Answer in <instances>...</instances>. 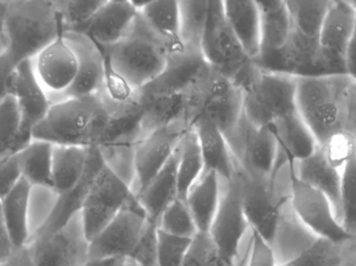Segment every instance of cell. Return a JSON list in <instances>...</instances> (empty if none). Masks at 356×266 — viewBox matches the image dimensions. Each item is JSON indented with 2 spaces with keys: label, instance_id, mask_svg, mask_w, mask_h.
<instances>
[{
  "label": "cell",
  "instance_id": "obj_16",
  "mask_svg": "<svg viewBox=\"0 0 356 266\" xmlns=\"http://www.w3.org/2000/svg\"><path fill=\"white\" fill-rule=\"evenodd\" d=\"M150 220L143 206L129 207L90 242V260L129 259Z\"/></svg>",
  "mask_w": 356,
  "mask_h": 266
},
{
  "label": "cell",
  "instance_id": "obj_53",
  "mask_svg": "<svg viewBox=\"0 0 356 266\" xmlns=\"http://www.w3.org/2000/svg\"><path fill=\"white\" fill-rule=\"evenodd\" d=\"M249 249H250V244H249V248H248L247 252H245V257H243V259L241 260V262H240L239 265H237V264H236L235 266H247L248 257H249Z\"/></svg>",
  "mask_w": 356,
  "mask_h": 266
},
{
  "label": "cell",
  "instance_id": "obj_37",
  "mask_svg": "<svg viewBox=\"0 0 356 266\" xmlns=\"http://www.w3.org/2000/svg\"><path fill=\"white\" fill-rule=\"evenodd\" d=\"M332 0H286L292 29L306 38L320 41L321 29Z\"/></svg>",
  "mask_w": 356,
  "mask_h": 266
},
{
  "label": "cell",
  "instance_id": "obj_48",
  "mask_svg": "<svg viewBox=\"0 0 356 266\" xmlns=\"http://www.w3.org/2000/svg\"><path fill=\"white\" fill-rule=\"evenodd\" d=\"M0 266H36L33 263L29 246L13 250V253Z\"/></svg>",
  "mask_w": 356,
  "mask_h": 266
},
{
  "label": "cell",
  "instance_id": "obj_55",
  "mask_svg": "<svg viewBox=\"0 0 356 266\" xmlns=\"http://www.w3.org/2000/svg\"><path fill=\"white\" fill-rule=\"evenodd\" d=\"M342 266H356V256L355 257L351 258V259L348 261V263H342Z\"/></svg>",
  "mask_w": 356,
  "mask_h": 266
},
{
  "label": "cell",
  "instance_id": "obj_50",
  "mask_svg": "<svg viewBox=\"0 0 356 266\" xmlns=\"http://www.w3.org/2000/svg\"><path fill=\"white\" fill-rule=\"evenodd\" d=\"M121 261L120 259L90 260L83 266H118Z\"/></svg>",
  "mask_w": 356,
  "mask_h": 266
},
{
  "label": "cell",
  "instance_id": "obj_9",
  "mask_svg": "<svg viewBox=\"0 0 356 266\" xmlns=\"http://www.w3.org/2000/svg\"><path fill=\"white\" fill-rule=\"evenodd\" d=\"M202 54L216 74L234 81L240 88L254 68V62L248 56L226 21L221 0H210Z\"/></svg>",
  "mask_w": 356,
  "mask_h": 266
},
{
  "label": "cell",
  "instance_id": "obj_32",
  "mask_svg": "<svg viewBox=\"0 0 356 266\" xmlns=\"http://www.w3.org/2000/svg\"><path fill=\"white\" fill-rule=\"evenodd\" d=\"M139 15L153 33L166 43L170 54L186 51L180 37L179 1L151 0Z\"/></svg>",
  "mask_w": 356,
  "mask_h": 266
},
{
  "label": "cell",
  "instance_id": "obj_21",
  "mask_svg": "<svg viewBox=\"0 0 356 266\" xmlns=\"http://www.w3.org/2000/svg\"><path fill=\"white\" fill-rule=\"evenodd\" d=\"M243 88L234 81L216 74L200 116L211 121L227 141L243 118Z\"/></svg>",
  "mask_w": 356,
  "mask_h": 266
},
{
  "label": "cell",
  "instance_id": "obj_54",
  "mask_svg": "<svg viewBox=\"0 0 356 266\" xmlns=\"http://www.w3.org/2000/svg\"><path fill=\"white\" fill-rule=\"evenodd\" d=\"M118 266H138L137 264L134 263L131 260L124 259L122 260L121 263Z\"/></svg>",
  "mask_w": 356,
  "mask_h": 266
},
{
  "label": "cell",
  "instance_id": "obj_23",
  "mask_svg": "<svg viewBox=\"0 0 356 266\" xmlns=\"http://www.w3.org/2000/svg\"><path fill=\"white\" fill-rule=\"evenodd\" d=\"M138 15L131 0H106L82 33L102 51L108 50L127 36Z\"/></svg>",
  "mask_w": 356,
  "mask_h": 266
},
{
  "label": "cell",
  "instance_id": "obj_29",
  "mask_svg": "<svg viewBox=\"0 0 356 266\" xmlns=\"http://www.w3.org/2000/svg\"><path fill=\"white\" fill-rule=\"evenodd\" d=\"M33 186L22 178L13 192L1 201L3 219L15 249L26 247L31 242V198Z\"/></svg>",
  "mask_w": 356,
  "mask_h": 266
},
{
  "label": "cell",
  "instance_id": "obj_46",
  "mask_svg": "<svg viewBox=\"0 0 356 266\" xmlns=\"http://www.w3.org/2000/svg\"><path fill=\"white\" fill-rule=\"evenodd\" d=\"M17 66L7 51L0 55V102L13 95V78Z\"/></svg>",
  "mask_w": 356,
  "mask_h": 266
},
{
  "label": "cell",
  "instance_id": "obj_31",
  "mask_svg": "<svg viewBox=\"0 0 356 266\" xmlns=\"http://www.w3.org/2000/svg\"><path fill=\"white\" fill-rule=\"evenodd\" d=\"M90 148L53 145L52 189L58 195L72 191L83 178Z\"/></svg>",
  "mask_w": 356,
  "mask_h": 266
},
{
  "label": "cell",
  "instance_id": "obj_43",
  "mask_svg": "<svg viewBox=\"0 0 356 266\" xmlns=\"http://www.w3.org/2000/svg\"><path fill=\"white\" fill-rule=\"evenodd\" d=\"M321 147L330 164L342 171L356 155V136L349 133L336 134Z\"/></svg>",
  "mask_w": 356,
  "mask_h": 266
},
{
  "label": "cell",
  "instance_id": "obj_4",
  "mask_svg": "<svg viewBox=\"0 0 356 266\" xmlns=\"http://www.w3.org/2000/svg\"><path fill=\"white\" fill-rule=\"evenodd\" d=\"M102 52L107 66L135 93L164 72L170 56L166 43L153 33L140 15L123 40Z\"/></svg>",
  "mask_w": 356,
  "mask_h": 266
},
{
  "label": "cell",
  "instance_id": "obj_45",
  "mask_svg": "<svg viewBox=\"0 0 356 266\" xmlns=\"http://www.w3.org/2000/svg\"><path fill=\"white\" fill-rule=\"evenodd\" d=\"M23 178L19 153L9 155L0 162V202L13 192Z\"/></svg>",
  "mask_w": 356,
  "mask_h": 266
},
{
  "label": "cell",
  "instance_id": "obj_26",
  "mask_svg": "<svg viewBox=\"0 0 356 266\" xmlns=\"http://www.w3.org/2000/svg\"><path fill=\"white\" fill-rule=\"evenodd\" d=\"M180 145L177 148L166 166L157 173L137 198L147 218L159 226V221L167 207L178 198V162Z\"/></svg>",
  "mask_w": 356,
  "mask_h": 266
},
{
  "label": "cell",
  "instance_id": "obj_3",
  "mask_svg": "<svg viewBox=\"0 0 356 266\" xmlns=\"http://www.w3.org/2000/svg\"><path fill=\"white\" fill-rule=\"evenodd\" d=\"M109 112L106 91L100 95L52 102L48 114L33 130L31 139L52 145L96 148Z\"/></svg>",
  "mask_w": 356,
  "mask_h": 266
},
{
  "label": "cell",
  "instance_id": "obj_14",
  "mask_svg": "<svg viewBox=\"0 0 356 266\" xmlns=\"http://www.w3.org/2000/svg\"><path fill=\"white\" fill-rule=\"evenodd\" d=\"M355 23L356 10L351 1L332 0L318 41L321 75L346 74V52Z\"/></svg>",
  "mask_w": 356,
  "mask_h": 266
},
{
  "label": "cell",
  "instance_id": "obj_41",
  "mask_svg": "<svg viewBox=\"0 0 356 266\" xmlns=\"http://www.w3.org/2000/svg\"><path fill=\"white\" fill-rule=\"evenodd\" d=\"M340 221L356 237V155L342 169Z\"/></svg>",
  "mask_w": 356,
  "mask_h": 266
},
{
  "label": "cell",
  "instance_id": "obj_38",
  "mask_svg": "<svg viewBox=\"0 0 356 266\" xmlns=\"http://www.w3.org/2000/svg\"><path fill=\"white\" fill-rule=\"evenodd\" d=\"M106 0H64L54 1L63 31L82 33Z\"/></svg>",
  "mask_w": 356,
  "mask_h": 266
},
{
  "label": "cell",
  "instance_id": "obj_20",
  "mask_svg": "<svg viewBox=\"0 0 356 266\" xmlns=\"http://www.w3.org/2000/svg\"><path fill=\"white\" fill-rule=\"evenodd\" d=\"M13 96L17 100L22 119V141L29 145L33 130L42 121L51 107L48 93L33 72L31 60L17 67L13 78Z\"/></svg>",
  "mask_w": 356,
  "mask_h": 266
},
{
  "label": "cell",
  "instance_id": "obj_11",
  "mask_svg": "<svg viewBox=\"0 0 356 266\" xmlns=\"http://www.w3.org/2000/svg\"><path fill=\"white\" fill-rule=\"evenodd\" d=\"M141 206L133 189L104 165L82 205L81 219L88 242L98 235L122 210Z\"/></svg>",
  "mask_w": 356,
  "mask_h": 266
},
{
  "label": "cell",
  "instance_id": "obj_42",
  "mask_svg": "<svg viewBox=\"0 0 356 266\" xmlns=\"http://www.w3.org/2000/svg\"><path fill=\"white\" fill-rule=\"evenodd\" d=\"M191 242L157 228V266H183Z\"/></svg>",
  "mask_w": 356,
  "mask_h": 266
},
{
  "label": "cell",
  "instance_id": "obj_8",
  "mask_svg": "<svg viewBox=\"0 0 356 266\" xmlns=\"http://www.w3.org/2000/svg\"><path fill=\"white\" fill-rule=\"evenodd\" d=\"M284 166L270 178H255L245 173L234 159L233 171L239 183L250 228L271 246L278 235L283 210L290 203V193L281 194L278 188L279 177Z\"/></svg>",
  "mask_w": 356,
  "mask_h": 266
},
{
  "label": "cell",
  "instance_id": "obj_18",
  "mask_svg": "<svg viewBox=\"0 0 356 266\" xmlns=\"http://www.w3.org/2000/svg\"><path fill=\"white\" fill-rule=\"evenodd\" d=\"M63 36L78 57V74L72 86L51 104L67 98L90 97L104 93L107 72L105 54L102 49L83 33L63 31Z\"/></svg>",
  "mask_w": 356,
  "mask_h": 266
},
{
  "label": "cell",
  "instance_id": "obj_7",
  "mask_svg": "<svg viewBox=\"0 0 356 266\" xmlns=\"http://www.w3.org/2000/svg\"><path fill=\"white\" fill-rule=\"evenodd\" d=\"M243 90V111L247 119L259 127H271L298 111L296 77L273 72L255 64Z\"/></svg>",
  "mask_w": 356,
  "mask_h": 266
},
{
  "label": "cell",
  "instance_id": "obj_52",
  "mask_svg": "<svg viewBox=\"0 0 356 266\" xmlns=\"http://www.w3.org/2000/svg\"><path fill=\"white\" fill-rule=\"evenodd\" d=\"M8 45L7 39H6L5 33H3V29H0V55L5 53L7 51Z\"/></svg>",
  "mask_w": 356,
  "mask_h": 266
},
{
  "label": "cell",
  "instance_id": "obj_39",
  "mask_svg": "<svg viewBox=\"0 0 356 266\" xmlns=\"http://www.w3.org/2000/svg\"><path fill=\"white\" fill-rule=\"evenodd\" d=\"M159 228L178 237L193 238L198 233L192 214L186 201L176 198L159 219Z\"/></svg>",
  "mask_w": 356,
  "mask_h": 266
},
{
  "label": "cell",
  "instance_id": "obj_10",
  "mask_svg": "<svg viewBox=\"0 0 356 266\" xmlns=\"http://www.w3.org/2000/svg\"><path fill=\"white\" fill-rule=\"evenodd\" d=\"M295 163L294 159H289L290 204L298 221L316 238L337 245L353 242L355 236L343 228L327 196L297 177Z\"/></svg>",
  "mask_w": 356,
  "mask_h": 266
},
{
  "label": "cell",
  "instance_id": "obj_47",
  "mask_svg": "<svg viewBox=\"0 0 356 266\" xmlns=\"http://www.w3.org/2000/svg\"><path fill=\"white\" fill-rule=\"evenodd\" d=\"M13 250L15 248H13V242L10 240L5 219H3V207L0 202V263L6 261L11 256Z\"/></svg>",
  "mask_w": 356,
  "mask_h": 266
},
{
  "label": "cell",
  "instance_id": "obj_28",
  "mask_svg": "<svg viewBox=\"0 0 356 266\" xmlns=\"http://www.w3.org/2000/svg\"><path fill=\"white\" fill-rule=\"evenodd\" d=\"M257 3L261 17L259 58L279 52L284 48L290 38L292 24L285 0H257Z\"/></svg>",
  "mask_w": 356,
  "mask_h": 266
},
{
  "label": "cell",
  "instance_id": "obj_40",
  "mask_svg": "<svg viewBox=\"0 0 356 266\" xmlns=\"http://www.w3.org/2000/svg\"><path fill=\"white\" fill-rule=\"evenodd\" d=\"M222 257L209 233L198 232L192 238L183 266H235Z\"/></svg>",
  "mask_w": 356,
  "mask_h": 266
},
{
  "label": "cell",
  "instance_id": "obj_44",
  "mask_svg": "<svg viewBox=\"0 0 356 266\" xmlns=\"http://www.w3.org/2000/svg\"><path fill=\"white\" fill-rule=\"evenodd\" d=\"M157 224L150 221L131 260L138 266H157Z\"/></svg>",
  "mask_w": 356,
  "mask_h": 266
},
{
  "label": "cell",
  "instance_id": "obj_33",
  "mask_svg": "<svg viewBox=\"0 0 356 266\" xmlns=\"http://www.w3.org/2000/svg\"><path fill=\"white\" fill-rule=\"evenodd\" d=\"M269 129L275 134L281 149L295 161L312 155L318 146L298 111L275 122Z\"/></svg>",
  "mask_w": 356,
  "mask_h": 266
},
{
  "label": "cell",
  "instance_id": "obj_27",
  "mask_svg": "<svg viewBox=\"0 0 356 266\" xmlns=\"http://www.w3.org/2000/svg\"><path fill=\"white\" fill-rule=\"evenodd\" d=\"M193 129L202 150L204 171H216L223 180H229L233 173L234 157L225 136L204 116L196 119Z\"/></svg>",
  "mask_w": 356,
  "mask_h": 266
},
{
  "label": "cell",
  "instance_id": "obj_30",
  "mask_svg": "<svg viewBox=\"0 0 356 266\" xmlns=\"http://www.w3.org/2000/svg\"><path fill=\"white\" fill-rule=\"evenodd\" d=\"M222 196V179L216 171H204L195 183L186 202L197 226L198 232L209 233Z\"/></svg>",
  "mask_w": 356,
  "mask_h": 266
},
{
  "label": "cell",
  "instance_id": "obj_35",
  "mask_svg": "<svg viewBox=\"0 0 356 266\" xmlns=\"http://www.w3.org/2000/svg\"><path fill=\"white\" fill-rule=\"evenodd\" d=\"M210 0H181L180 37L184 49L202 52V42L209 19Z\"/></svg>",
  "mask_w": 356,
  "mask_h": 266
},
{
  "label": "cell",
  "instance_id": "obj_22",
  "mask_svg": "<svg viewBox=\"0 0 356 266\" xmlns=\"http://www.w3.org/2000/svg\"><path fill=\"white\" fill-rule=\"evenodd\" d=\"M105 165L97 148H90L88 169L81 181L72 191L58 195L48 218L33 232L31 240L39 236L48 235L60 230L68 224L76 214L81 212L82 205L90 191L92 183L100 169Z\"/></svg>",
  "mask_w": 356,
  "mask_h": 266
},
{
  "label": "cell",
  "instance_id": "obj_2",
  "mask_svg": "<svg viewBox=\"0 0 356 266\" xmlns=\"http://www.w3.org/2000/svg\"><path fill=\"white\" fill-rule=\"evenodd\" d=\"M297 109L318 146L332 136H356V81L348 75L296 77Z\"/></svg>",
  "mask_w": 356,
  "mask_h": 266
},
{
  "label": "cell",
  "instance_id": "obj_12",
  "mask_svg": "<svg viewBox=\"0 0 356 266\" xmlns=\"http://www.w3.org/2000/svg\"><path fill=\"white\" fill-rule=\"evenodd\" d=\"M234 159L255 178H270L288 162L278 163V141L269 127H259L243 116L227 139Z\"/></svg>",
  "mask_w": 356,
  "mask_h": 266
},
{
  "label": "cell",
  "instance_id": "obj_5",
  "mask_svg": "<svg viewBox=\"0 0 356 266\" xmlns=\"http://www.w3.org/2000/svg\"><path fill=\"white\" fill-rule=\"evenodd\" d=\"M63 33L60 17L51 0L8 1L3 22L7 52L17 65L33 60Z\"/></svg>",
  "mask_w": 356,
  "mask_h": 266
},
{
  "label": "cell",
  "instance_id": "obj_34",
  "mask_svg": "<svg viewBox=\"0 0 356 266\" xmlns=\"http://www.w3.org/2000/svg\"><path fill=\"white\" fill-rule=\"evenodd\" d=\"M17 153L23 178L33 187L52 189V143L31 139Z\"/></svg>",
  "mask_w": 356,
  "mask_h": 266
},
{
  "label": "cell",
  "instance_id": "obj_36",
  "mask_svg": "<svg viewBox=\"0 0 356 266\" xmlns=\"http://www.w3.org/2000/svg\"><path fill=\"white\" fill-rule=\"evenodd\" d=\"M204 171V162L198 138L191 127L180 143L178 162V198L186 201L188 191L200 180Z\"/></svg>",
  "mask_w": 356,
  "mask_h": 266
},
{
  "label": "cell",
  "instance_id": "obj_15",
  "mask_svg": "<svg viewBox=\"0 0 356 266\" xmlns=\"http://www.w3.org/2000/svg\"><path fill=\"white\" fill-rule=\"evenodd\" d=\"M248 230H251V228L243 210L239 183L233 171L229 180L222 179L219 210L209 230L210 236L227 263L235 264L240 244Z\"/></svg>",
  "mask_w": 356,
  "mask_h": 266
},
{
  "label": "cell",
  "instance_id": "obj_49",
  "mask_svg": "<svg viewBox=\"0 0 356 266\" xmlns=\"http://www.w3.org/2000/svg\"><path fill=\"white\" fill-rule=\"evenodd\" d=\"M346 74L356 81V23L346 52Z\"/></svg>",
  "mask_w": 356,
  "mask_h": 266
},
{
  "label": "cell",
  "instance_id": "obj_51",
  "mask_svg": "<svg viewBox=\"0 0 356 266\" xmlns=\"http://www.w3.org/2000/svg\"><path fill=\"white\" fill-rule=\"evenodd\" d=\"M8 1H0V29L3 31V22L7 13Z\"/></svg>",
  "mask_w": 356,
  "mask_h": 266
},
{
  "label": "cell",
  "instance_id": "obj_17",
  "mask_svg": "<svg viewBox=\"0 0 356 266\" xmlns=\"http://www.w3.org/2000/svg\"><path fill=\"white\" fill-rule=\"evenodd\" d=\"M188 127L180 124L163 126L143 136L136 146L135 182L133 190L137 194L162 171L180 145Z\"/></svg>",
  "mask_w": 356,
  "mask_h": 266
},
{
  "label": "cell",
  "instance_id": "obj_19",
  "mask_svg": "<svg viewBox=\"0 0 356 266\" xmlns=\"http://www.w3.org/2000/svg\"><path fill=\"white\" fill-rule=\"evenodd\" d=\"M33 72L50 102L74 84L78 74V57L63 33L31 60Z\"/></svg>",
  "mask_w": 356,
  "mask_h": 266
},
{
  "label": "cell",
  "instance_id": "obj_56",
  "mask_svg": "<svg viewBox=\"0 0 356 266\" xmlns=\"http://www.w3.org/2000/svg\"><path fill=\"white\" fill-rule=\"evenodd\" d=\"M352 5H353L354 9L356 10V1H351Z\"/></svg>",
  "mask_w": 356,
  "mask_h": 266
},
{
  "label": "cell",
  "instance_id": "obj_1",
  "mask_svg": "<svg viewBox=\"0 0 356 266\" xmlns=\"http://www.w3.org/2000/svg\"><path fill=\"white\" fill-rule=\"evenodd\" d=\"M216 75L202 52L170 54L164 72L135 94L143 112V136L175 124L193 127Z\"/></svg>",
  "mask_w": 356,
  "mask_h": 266
},
{
  "label": "cell",
  "instance_id": "obj_13",
  "mask_svg": "<svg viewBox=\"0 0 356 266\" xmlns=\"http://www.w3.org/2000/svg\"><path fill=\"white\" fill-rule=\"evenodd\" d=\"M36 266H83L90 261V242L79 212L60 230L29 244Z\"/></svg>",
  "mask_w": 356,
  "mask_h": 266
},
{
  "label": "cell",
  "instance_id": "obj_25",
  "mask_svg": "<svg viewBox=\"0 0 356 266\" xmlns=\"http://www.w3.org/2000/svg\"><path fill=\"white\" fill-rule=\"evenodd\" d=\"M224 15L253 62L261 54V17L257 0H224Z\"/></svg>",
  "mask_w": 356,
  "mask_h": 266
},
{
  "label": "cell",
  "instance_id": "obj_24",
  "mask_svg": "<svg viewBox=\"0 0 356 266\" xmlns=\"http://www.w3.org/2000/svg\"><path fill=\"white\" fill-rule=\"evenodd\" d=\"M295 171L300 180L308 183L309 186L314 187L327 196L340 221L342 171L330 164L322 147L318 146L312 155L296 161Z\"/></svg>",
  "mask_w": 356,
  "mask_h": 266
},
{
  "label": "cell",
  "instance_id": "obj_6",
  "mask_svg": "<svg viewBox=\"0 0 356 266\" xmlns=\"http://www.w3.org/2000/svg\"><path fill=\"white\" fill-rule=\"evenodd\" d=\"M109 100V117L96 148L106 166L133 189L136 146L143 136V109L136 97L124 102Z\"/></svg>",
  "mask_w": 356,
  "mask_h": 266
}]
</instances>
